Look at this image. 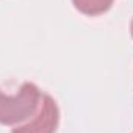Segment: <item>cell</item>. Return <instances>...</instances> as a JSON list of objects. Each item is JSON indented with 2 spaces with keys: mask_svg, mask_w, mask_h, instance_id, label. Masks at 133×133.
Returning a JSON list of instances; mask_svg holds the SVG:
<instances>
[{
  "mask_svg": "<svg viewBox=\"0 0 133 133\" xmlns=\"http://www.w3.org/2000/svg\"><path fill=\"white\" fill-rule=\"evenodd\" d=\"M40 99L42 93L33 82H25L12 96L0 91V124L19 125L28 121L37 111Z\"/></svg>",
  "mask_w": 133,
  "mask_h": 133,
  "instance_id": "obj_1",
  "label": "cell"
},
{
  "mask_svg": "<svg viewBox=\"0 0 133 133\" xmlns=\"http://www.w3.org/2000/svg\"><path fill=\"white\" fill-rule=\"evenodd\" d=\"M59 124V108L50 95H42L37 111L25 122L16 125L11 133H54Z\"/></svg>",
  "mask_w": 133,
  "mask_h": 133,
  "instance_id": "obj_2",
  "label": "cell"
},
{
  "mask_svg": "<svg viewBox=\"0 0 133 133\" xmlns=\"http://www.w3.org/2000/svg\"><path fill=\"white\" fill-rule=\"evenodd\" d=\"M73 5L82 14L99 16L110 9V6L113 5V0H73Z\"/></svg>",
  "mask_w": 133,
  "mask_h": 133,
  "instance_id": "obj_3",
  "label": "cell"
},
{
  "mask_svg": "<svg viewBox=\"0 0 133 133\" xmlns=\"http://www.w3.org/2000/svg\"><path fill=\"white\" fill-rule=\"evenodd\" d=\"M130 30H132V36H133V20H132V26H130Z\"/></svg>",
  "mask_w": 133,
  "mask_h": 133,
  "instance_id": "obj_4",
  "label": "cell"
}]
</instances>
